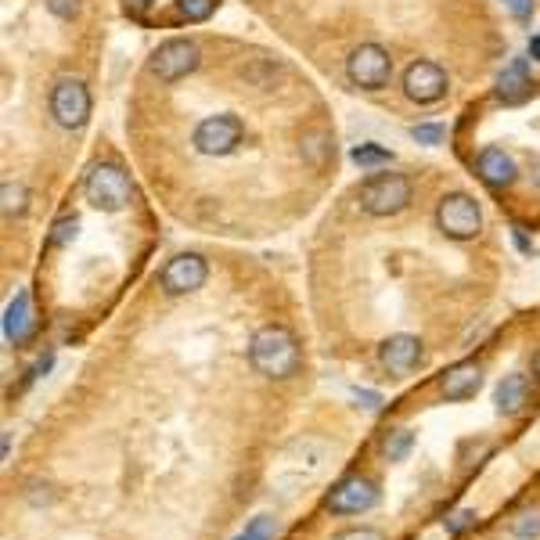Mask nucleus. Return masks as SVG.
I'll return each instance as SVG.
<instances>
[{
    "instance_id": "ddd939ff",
    "label": "nucleus",
    "mask_w": 540,
    "mask_h": 540,
    "mask_svg": "<svg viewBox=\"0 0 540 540\" xmlns=\"http://www.w3.org/2000/svg\"><path fill=\"white\" fill-rule=\"evenodd\" d=\"M483 386V368H479L476 360H461L454 368H447L440 375V393L443 400L450 404H461V400H472Z\"/></svg>"
},
{
    "instance_id": "423d86ee",
    "label": "nucleus",
    "mask_w": 540,
    "mask_h": 540,
    "mask_svg": "<svg viewBox=\"0 0 540 540\" xmlns=\"http://www.w3.org/2000/svg\"><path fill=\"white\" fill-rule=\"evenodd\" d=\"M346 80L360 90H382L393 80V58L382 44H360L346 58Z\"/></svg>"
},
{
    "instance_id": "dca6fc26",
    "label": "nucleus",
    "mask_w": 540,
    "mask_h": 540,
    "mask_svg": "<svg viewBox=\"0 0 540 540\" xmlns=\"http://www.w3.org/2000/svg\"><path fill=\"white\" fill-rule=\"evenodd\" d=\"M494 404L501 414H522L526 411V404H530V378L526 375H504L501 382H497V393H494Z\"/></svg>"
},
{
    "instance_id": "473e14b6",
    "label": "nucleus",
    "mask_w": 540,
    "mask_h": 540,
    "mask_svg": "<svg viewBox=\"0 0 540 540\" xmlns=\"http://www.w3.org/2000/svg\"><path fill=\"white\" fill-rule=\"evenodd\" d=\"M533 375L540 378V353H533Z\"/></svg>"
},
{
    "instance_id": "393cba45",
    "label": "nucleus",
    "mask_w": 540,
    "mask_h": 540,
    "mask_svg": "<svg viewBox=\"0 0 540 540\" xmlns=\"http://www.w3.org/2000/svg\"><path fill=\"white\" fill-rule=\"evenodd\" d=\"M76 227H80L76 216H72V220H58V224H54V234H51V245H69L72 238H76Z\"/></svg>"
},
{
    "instance_id": "bb28decb",
    "label": "nucleus",
    "mask_w": 540,
    "mask_h": 540,
    "mask_svg": "<svg viewBox=\"0 0 540 540\" xmlns=\"http://www.w3.org/2000/svg\"><path fill=\"white\" fill-rule=\"evenodd\" d=\"M504 8L512 11L519 22H530L533 18V0H504Z\"/></svg>"
},
{
    "instance_id": "7c9ffc66",
    "label": "nucleus",
    "mask_w": 540,
    "mask_h": 540,
    "mask_svg": "<svg viewBox=\"0 0 540 540\" xmlns=\"http://www.w3.org/2000/svg\"><path fill=\"white\" fill-rule=\"evenodd\" d=\"M126 8L134 11V15H144V11L152 8V0H126Z\"/></svg>"
},
{
    "instance_id": "0eeeda50",
    "label": "nucleus",
    "mask_w": 540,
    "mask_h": 540,
    "mask_svg": "<svg viewBox=\"0 0 540 540\" xmlns=\"http://www.w3.org/2000/svg\"><path fill=\"white\" fill-rule=\"evenodd\" d=\"M242 137H245L242 119L231 116V112H220V116H206L195 126L191 144H195L198 155H213V159H220V155H231L234 148L242 144Z\"/></svg>"
},
{
    "instance_id": "c85d7f7f",
    "label": "nucleus",
    "mask_w": 540,
    "mask_h": 540,
    "mask_svg": "<svg viewBox=\"0 0 540 540\" xmlns=\"http://www.w3.org/2000/svg\"><path fill=\"white\" fill-rule=\"evenodd\" d=\"M357 400H364V407H368V411H378V407H382L378 393H360V389H357Z\"/></svg>"
},
{
    "instance_id": "412c9836",
    "label": "nucleus",
    "mask_w": 540,
    "mask_h": 540,
    "mask_svg": "<svg viewBox=\"0 0 540 540\" xmlns=\"http://www.w3.org/2000/svg\"><path fill=\"white\" fill-rule=\"evenodd\" d=\"M216 11V0H177V15L184 22H206Z\"/></svg>"
},
{
    "instance_id": "cd10ccee",
    "label": "nucleus",
    "mask_w": 540,
    "mask_h": 540,
    "mask_svg": "<svg viewBox=\"0 0 540 540\" xmlns=\"http://www.w3.org/2000/svg\"><path fill=\"white\" fill-rule=\"evenodd\" d=\"M335 540H386L378 530H346V533H339Z\"/></svg>"
},
{
    "instance_id": "a211bd4d",
    "label": "nucleus",
    "mask_w": 540,
    "mask_h": 540,
    "mask_svg": "<svg viewBox=\"0 0 540 540\" xmlns=\"http://www.w3.org/2000/svg\"><path fill=\"white\" fill-rule=\"evenodd\" d=\"M411 447H414L411 429H393L382 436V454H386L389 461H404L407 454H411Z\"/></svg>"
},
{
    "instance_id": "6ab92c4d",
    "label": "nucleus",
    "mask_w": 540,
    "mask_h": 540,
    "mask_svg": "<svg viewBox=\"0 0 540 540\" xmlns=\"http://www.w3.org/2000/svg\"><path fill=\"white\" fill-rule=\"evenodd\" d=\"M0 198H4V216H22L26 213V202H29V191L26 184H15V180H4V188H0Z\"/></svg>"
},
{
    "instance_id": "b1692460",
    "label": "nucleus",
    "mask_w": 540,
    "mask_h": 540,
    "mask_svg": "<svg viewBox=\"0 0 540 540\" xmlns=\"http://www.w3.org/2000/svg\"><path fill=\"white\" fill-rule=\"evenodd\" d=\"M44 8L51 11L54 18H62V22H69V18H76L80 15V0H44Z\"/></svg>"
},
{
    "instance_id": "f3484780",
    "label": "nucleus",
    "mask_w": 540,
    "mask_h": 540,
    "mask_svg": "<svg viewBox=\"0 0 540 540\" xmlns=\"http://www.w3.org/2000/svg\"><path fill=\"white\" fill-rule=\"evenodd\" d=\"M530 94H533V83H530V72H526V62L515 58V62L497 76V98H501L504 105H522Z\"/></svg>"
},
{
    "instance_id": "4be33fe9",
    "label": "nucleus",
    "mask_w": 540,
    "mask_h": 540,
    "mask_svg": "<svg viewBox=\"0 0 540 540\" xmlns=\"http://www.w3.org/2000/svg\"><path fill=\"white\" fill-rule=\"evenodd\" d=\"M350 159L357 162V166H382V162H393V152L378 148V144H360V148H353Z\"/></svg>"
},
{
    "instance_id": "2f4dec72",
    "label": "nucleus",
    "mask_w": 540,
    "mask_h": 540,
    "mask_svg": "<svg viewBox=\"0 0 540 540\" xmlns=\"http://www.w3.org/2000/svg\"><path fill=\"white\" fill-rule=\"evenodd\" d=\"M530 54L540 62V36H533V40H530Z\"/></svg>"
},
{
    "instance_id": "39448f33",
    "label": "nucleus",
    "mask_w": 540,
    "mask_h": 540,
    "mask_svg": "<svg viewBox=\"0 0 540 540\" xmlns=\"http://www.w3.org/2000/svg\"><path fill=\"white\" fill-rule=\"evenodd\" d=\"M90 90L80 76H62L51 87V116L62 130H83L90 123Z\"/></svg>"
},
{
    "instance_id": "2eb2a0df",
    "label": "nucleus",
    "mask_w": 540,
    "mask_h": 540,
    "mask_svg": "<svg viewBox=\"0 0 540 540\" xmlns=\"http://www.w3.org/2000/svg\"><path fill=\"white\" fill-rule=\"evenodd\" d=\"M476 173H479V180H483L486 188H494V191L512 188L515 177H519L512 155H504V148H483V152H479V159H476Z\"/></svg>"
},
{
    "instance_id": "f03ea898",
    "label": "nucleus",
    "mask_w": 540,
    "mask_h": 540,
    "mask_svg": "<svg viewBox=\"0 0 540 540\" xmlns=\"http://www.w3.org/2000/svg\"><path fill=\"white\" fill-rule=\"evenodd\" d=\"M411 180L404 173H393V170H378L371 173L364 184H360L357 198H360V209L368 216H396L404 213L411 206Z\"/></svg>"
},
{
    "instance_id": "aec40b11",
    "label": "nucleus",
    "mask_w": 540,
    "mask_h": 540,
    "mask_svg": "<svg viewBox=\"0 0 540 540\" xmlns=\"http://www.w3.org/2000/svg\"><path fill=\"white\" fill-rule=\"evenodd\" d=\"M274 537H278V522L270 519V515H256L234 540H274Z\"/></svg>"
},
{
    "instance_id": "6e6552de",
    "label": "nucleus",
    "mask_w": 540,
    "mask_h": 540,
    "mask_svg": "<svg viewBox=\"0 0 540 540\" xmlns=\"http://www.w3.org/2000/svg\"><path fill=\"white\" fill-rule=\"evenodd\" d=\"M202 54H198L195 40H166V44L155 47V54L148 58V72H152L159 83H177L184 76L198 69Z\"/></svg>"
},
{
    "instance_id": "c756f323",
    "label": "nucleus",
    "mask_w": 540,
    "mask_h": 540,
    "mask_svg": "<svg viewBox=\"0 0 540 540\" xmlns=\"http://www.w3.org/2000/svg\"><path fill=\"white\" fill-rule=\"evenodd\" d=\"M468 522H472V512H461V515H454V522H450V530L458 533V530H465Z\"/></svg>"
},
{
    "instance_id": "9b49d317",
    "label": "nucleus",
    "mask_w": 540,
    "mask_h": 540,
    "mask_svg": "<svg viewBox=\"0 0 540 540\" xmlns=\"http://www.w3.org/2000/svg\"><path fill=\"white\" fill-rule=\"evenodd\" d=\"M404 94L414 105H436L447 98V72L436 62H411L404 69Z\"/></svg>"
},
{
    "instance_id": "7ed1b4c3",
    "label": "nucleus",
    "mask_w": 540,
    "mask_h": 540,
    "mask_svg": "<svg viewBox=\"0 0 540 540\" xmlns=\"http://www.w3.org/2000/svg\"><path fill=\"white\" fill-rule=\"evenodd\" d=\"M83 195L101 213H123L130 206L134 188H130V177H126L123 166H116V162H94L87 170V177H83Z\"/></svg>"
},
{
    "instance_id": "9d476101",
    "label": "nucleus",
    "mask_w": 540,
    "mask_h": 540,
    "mask_svg": "<svg viewBox=\"0 0 540 540\" xmlns=\"http://www.w3.org/2000/svg\"><path fill=\"white\" fill-rule=\"evenodd\" d=\"M206 278H209V263L198 252H177L162 267L159 285L166 296H191V292H198V288L206 285Z\"/></svg>"
},
{
    "instance_id": "f257e3e1",
    "label": "nucleus",
    "mask_w": 540,
    "mask_h": 540,
    "mask_svg": "<svg viewBox=\"0 0 540 540\" xmlns=\"http://www.w3.org/2000/svg\"><path fill=\"white\" fill-rule=\"evenodd\" d=\"M249 364L260 371L263 378H274V382H285L299 371L303 357H299V342L296 335L281 328V324H263L256 328L249 339Z\"/></svg>"
},
{
    "instance_id": "4468645a",
    "label": "nucleus",
    "mask_w": 540,
    "mask_h": 540,
    "mask_svg": "<svg viewBox=\"0 0 540 540\" xmlns=\"http://www.w3.org/2000/svg\"><path fill=\"white\" fill-rule=\"evenodd\" d=\"M36 335V317H33V299L29 292H15V299L4 310V339L11 346H26Z\"/></svg>"
},
{
    "instance_id": "a878e982",
    "label": "nucleus",
    "mask_w": 540,
    "mask_h": 540,
    "mask_svg": "<svg viewBox=\"0 0 540 540\" xmlns=\"http://www.w3.org/2000/svg\"><path fill=\"white\" fill-rule=\"evenodd\" d=\"M411 137L422 144H440L443 141V126H432V123H422V126H411Z\"/></svg>"
},
{
    "instance_id": "5701e85b",
    "label": "nucleus",
    "mask_w": 540,
    "mask_h": 540,
    "mask_svg": "<svg viewBox=\"0 0 540 540\" xmlns=\"http://www.w3.org/2000/svg\"><path fill=\"white\" fill-rule=\"evenodd\" d=\"M512 533L519 540H533V537H540V512H526V515H519V522L512 526Z\"/></svg>"
},
{
    "instance_id": "1a4fd4ad",
    "label": "nucleus",
    "mask_w": 540,
    "mask_h": 540,
    "mask_svg": "<svg viewBox=\"0 0 540 540\" xmlns=\"http://www.w3.org/2000/svg\"><path fill=\"white\" fill-rule=\"evenodd\" d=\"M378 504V483L368 476H346L328 490L324 508L332 515H364Z\"/></svg>"
},
{
    "instance_id": "f8f14e48",
    "label": "nucleus",
    "mask_w": 540,
    "mask_h": 540,
    "mask_svg": "<svg viewBox=\"0 0 540 540\" xmlns=\"http://www.w3.org/2000/svg\"><path fill=\"white\" fill-rule=\"evenodd\" d=\"M378 360H382V368H386L389 375H411L425 360L422 339H414V335H389V339L378 346Z\"/></svg>"
},
{
    "instance_id": "20e7f679",
    "label": "nucleus",
    "mask_w": 540,
    "mask_h": 540,
    "mask_svg": "<svg viewBox=\"0 0 540 540\" xmlns=\"http://www.w3.org/2000/svg\"><path fill=\"white\" fill-rule=\"evenodd\" d=\"M436 227L450 242H472L483 231V209L468 191H447L436 202Z\"/></svg>"
}]
</instances>
